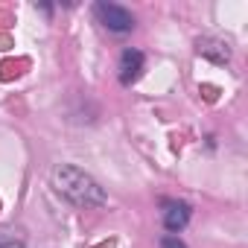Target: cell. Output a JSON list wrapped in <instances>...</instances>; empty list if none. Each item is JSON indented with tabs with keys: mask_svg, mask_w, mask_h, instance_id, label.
Here are the masks:
<instances>
[{
	"mask_svg": "<svg viewBox=\"0 0 248 248\" xmlns=\"http://www.w3.org/2000/svg\"><path fill=\"white\" fill-rule=\"evenodd\" d=\"M93 15L96 21L114 32V35H126L135 30V15L126 9V6H120V3H108V0H99V3H93Z\"/></svg>",
	"mask_w": 248,
	"mask_h": 248,
	"instance_id": "2",
	"label": "cell"
},
{
	"mask_svg": "<svg viewBox=\"0 0 248 248\" xmlns=\"http://www.w3.org/2000/svg\"><path fill=\"white\" fill-rule=\"evenodd\" d=\"M0 248H27V239L15 228H0Z\"/></svg>",
	"mask_w": 248,
	"mask_h": 248,
	"instance_id": "6",
	"label": "cell"
},
{
	"mask_svg": "<svg viewBox=\"0 0 248 248\" xmlns=\"http://www.w3.org/2000/svg\"><path fill=\"white\" fill-rule=\"evenodd\" d=\"M143 64H146V56L140 53V50H135V47H129V50H123V56H120V82L123 85H135L138 79H140V73H143Z\"/></svg>",
	"mask_w": 248,
	"mask_h": 248,
	"instance_id": "3",
	"label": "cell"
},
{
	"mask_svg": "<svg viewBox=\"0 0 248 248\" xmlns=\"http://www.w3.org/2000/svg\"><path fill=\"white\" fill-rule=\"evenodd\" d=\"M196 53L210 59V62H216V64H228L231 62V47L225 41H219V38H199L196 41Z\"/></svg>",
	"mask_w": 248,
	"mask_h": 248,
	"instance_id": "5",
	"label": "cell"
},
{
	"mask_svg": "<svg viewBox=\"0 0 248 248\" xmlns=\"http://www.w3.org/2000/svg\"><path fill=\"white\" fill-rule=\"evenodd\" d=\"M161 248H187V245H184V239H178V236H172V233H170V236H164V239H161Z\"/></svg>",
	"mask_w": 248,
	"mask_h": 248,
	"instance_id": "7",
	"label": "cell"
},
{
	"mask_svg": "<svg viewBox=\"0 0 248 248\" xmlns=\"http://www.w3.org/2000/svg\"><path fill=\"white\" fill-rule=\"evenodd\" d=\"M50 178H53L56 193L64 196V199H67L70 204H76V207H102V204L108 202V196H105V190L99 187V181L91 178L85 170H79V167H73V164H59Z\"/></svg>",
	"mask_w": 248,
	"mask_h": 248,
	"instance_id": "1",
	"label": "cell"
},
{
	"mask_svg": "<svg viewBox=\"0 0 248 248\" xmlns=\"http://www.w3.org/2000/svg\"><path fill=\"white\" fill-rule=\"evenodd\" d=\"M190 204L187 202H178V199H167L164 202V210H161V216H164V228L167 231H172V233H178V231H184L187 228V222H190Z\"/></svg>",
	"mask_w": 248,
	"mask_h": 248,
	"instance_id": "4",
	"label": "cell"
}]
</instances>
